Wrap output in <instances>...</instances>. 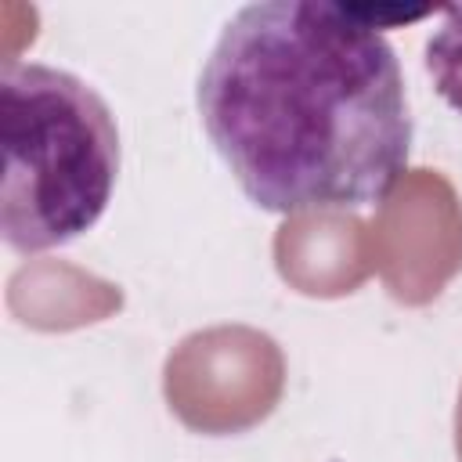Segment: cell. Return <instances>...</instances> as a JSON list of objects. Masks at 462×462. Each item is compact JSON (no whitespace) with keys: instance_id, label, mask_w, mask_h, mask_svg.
I'll list each match as a JSON object with an SVG mask.
<instances>
[{"instance_id":"obj_1","label":"cell","mask_w":462,"mask_h":462,"mask_svg":"<svg viewBox=\"0 0 462 462\" xmlns=\"http://www.w3.org/2000/svg\"><path fill=\"white\" fill-rule=\"evenodd\" d=\"M206 137L267 213L383 206L408 170L411 112L386 36L346 4H245L199 76Z\"/></svg>"},{"instance_id":"obj_2","label":"cell","mask_w":462,"mask_h":462,"mask_svg":"<svg viewBox=\"0 0 462 462\" xmlns=\"http://www.w3.org/2000/svg\"><path fill=\"white\" fill-rule=\"evenodd\" d=\"M0 231L29 256L90 231L119 177V130L105 97L51 65L7 61L0 76Z\"/></svg>"},{"instance_id":"obj_3","label":"cell","mask_w":462,"mask_h":462,"mask_svg":"<svg viewBox=\"0 0 462 462\" xmlns=\"http://www.w3.org/2000/svg\"><path fill=\"white\" fill-rule=\"evenodd\" d=\"M426 72L437 94L462 116V7L440 11V22L426 40Z\"/></svg>"}]
</instances>
